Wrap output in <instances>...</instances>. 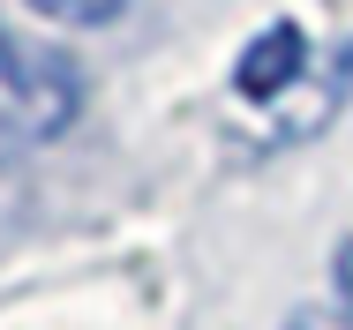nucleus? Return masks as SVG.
<instances>
[{"mask_svg": "<svg viewBox=\"0 0 353 330\" xmlns=\"http://www.w3.org/2000/svg\"><path fill=\"white\" fill-rule=\"evenodd\" d=\"M75 113H83L75 61L53 53V45H30V38L0 30V165L61 143L75 128Z\"/></svg>", "mask_w": 353, "mask_h": 330, "instance_id": "obj_1", "label": "nucleus"}, {"mask_svg": "<svg viewBox=\"0 0 353 330\" xmlns=\"http://www.w3.org/2000/svg\"><path fill=\"white\" fill-rule=\"evenodd\" d=\"M308 75V38L293 30V23H271L248 53H241V68H233V90L248 98V105H279V98H293V83Z\"/></svg>", "mask_w": 353, "mask_h": 330, "instance_id": "obj_2", "label": "nucleus"}, {"mask_svg": "<svg viewBox=\"0 0 353 330\" xmlns=\"http://www.w3.org/2000/svg\"><path fill=\"white\" fill-rule=\"evenodd\" d=\"M38 15H53V23H75V30H98V23H113L128 0H30Z\"/></svg>", "mask_w": 353, "mask_h": 330, "instance_id": "obj_3", "label": "nucleus"}, {"mask_svg": "<svg viewBox=\"0 0 353 330\" xmlns=\"http://www.w3.org/2000/svg\"><path fill=\"white\" fill-rule=\"evenodd\" d=\"M331 285H339V316L353 323V240H339V256H331Z\"/></svg>", "mask_w": 353, "mask_h": 330, "instance_id": "obj_4", "label": "nucleus"}, {"mask_svg": "<svg viewBox=\"0 0 353 330\" xmlns=\"http://www.w3.org/2000/svg\"><path fill=\"white\" fill-rule=\"evenodd\" d=\"M285 330H353V323H346V316H323V308H308V316H293Z\"/></svg>", "mask_w": 353, "mask_h": 330, "instance_id": "obj_5", "label": "nucleus"}]
</instances>
